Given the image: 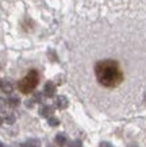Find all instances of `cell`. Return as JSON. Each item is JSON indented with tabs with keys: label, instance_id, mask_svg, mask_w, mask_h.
<instances>
[{
	"label": "cell",
	"instance_id": "obj_1",
	"mask_svg": "<svg viewBox=\"0 0 146 147\" xmlns=\"http://www.w3.org/2000/svg\"><path fill=\"white\" fill-rule=\"evenodd\" d=\"M95 74L99 84L106 88H115L123 81L119 63L114 59H103L95 65Z\"/></svg>",
	"mask_w": 146,
	"mask_h": 147
},
{
	"label": "cell",
	"instance_id": "obj_2",
	"mask_svg": "<svg viewBox=\"0 0 146 147\" xmlns=\"http://www.w3.org/2000/svg\"><path fill=\"white\" fill-rule=\"evenodd\" d=\"M38 82H39V74H38V71L35 69H33L18 82V89L22 93L29 94L37 88Z\"/></svg>",
	"mask_w": 146,
	"mask_h": 147
},
{
	"label": "cell",
	"instance_id": "obj_3",
	"mask_svg": "<svg viewBox=\"0 0 146 147\" xmlns=\"http://www.w3.org/2000/svg\"><path fill=\"white\" fill-rule=\"evenodd\" d=\"M43 93L46 97H53L54 94H56V84L52 82V81L46 82V85H45V88H43Z\"/></svg>",
	"mask_w": 146,
	"mask_h": 147
},
{
	"label": "cell",
	"instance_id": "obj_4",
	"mask_svg": "<svg viewBox=\"0 0 146 147\" xmlns=\"http://www.w3.org/2000/svg\"><path fill=\"white\" fill-rule=\"evenodd\" d=\"M54 105H56L58 109H65V108H68L69 102H68V98L65 97V96H58V97L56 98Z\"/></svg>",
	"mask_w": 146,
	"mask_h": 147
},
{
	"label": "cell",
	"instance_id": "obj_5",
	"mask_svg": "<svg viewBox=\"0 0 146 147\" xmlns=\"http://www.w3.org/2000/svg\"><path fill=\"white\" fill-rule=\"evenodd\" d=\"M39 115L42 116V117H50V116L53 115V108L50 107V105H42L39 109Z\"/></svg>",
	"mask_w": 146,
	"mask_h": 147
},
{
	"label": "cell",
	"instance_id": "obj_6",
	"mask_svg": "<svg viewBox=\"0 0 146 147\" xmlns=\"http://www.w3.org/2000/svg\"><path fill=\"white\" fill-rule=\"evenodd\" d=\"M54 142H56V144L60 147L62 146H65L68 142V139H67V135L65 134H62V132H60V134L56 135V138H54Z\"/></svg>",
	"mask_w": 146,
	"mask_h": 147
},
{
	"label": "cell",
	"instance_id": "obj_7",
	"mask_svg": "<svg viewBox=\"0 0 146 147\" xmlns=\"http://www.w3.org/2000/svg\"><path fill=\"white\" fill-rule=\"evenodd\" d=\"M0 88H1V90H3L4 93H11L14 90V86L10 81H1V82H0Z\"/></svg>",
	"mask_w": 146,
	"mask_h": 147
},
{
	"label": "cell",
	"instance_id": "obj_8",
	"mask_svg": "<svg viewBox=\"0 0 146 147\" xmlns=\"http://www.w3.org/2000/svg\"><path fill=\"white\" fill-rule=\"evenodd\" d=\"M19 104H20V100L18 97H10L7 100V105H10L11 108H16Z\"/></svg>",
	"mask_w": 146,
	"mask_h": 147
},
{
	"label": "cell",
	"instance_id": "obj_9",
	"mask_svg": "<svg viewBox=\"0 0 146 147\" xmlns=\"http://www.w3.org/2000/svg\"><path fill=\"white\" fill-rule=\"evenodd\" d=\"M48 123H49V125H52V127H57L58 124H60V120H58L56 116H50V117H48Z\"/></svg>",
	"mask_w": 146,
	"mask_h": 147
},
{
	"label": "cell",
	"instance_id": "obj_10",
	"mask_svg": "<svg viewBox=\"0 0 146 147\" xmlns=\"http://www.w3.org/2000/svg\"><path fill=\"white\" fill-rule=\"evenodd\" d=\"M4 121L5 124H14L15 123V116L12 113H7V116L4 117Z\"/></svg>",
	"mask_w": 146,
	"mask_h": 147
},
{
	"label": "cell",
	"instance_id": "obj_11",
	"mask_svg": "<svg viewBox=\"0 0 146 147\" xmlns=\"http://www.w3.org/2000/svg\"><path fill=\"white\" fill-rule=\"evenodd\" d=\"M69 147H81V140H75V142H72Z\"/></svg>",
	"mask_w": 146,
	"mask_h": 147
},
{
	"label": "cell",
	"instance_id": "obj_12",
	"mask_svg": "<svg viewBox=\"0 0 146 147\" xmlns=\"http://www.w3.org/2000/svg\"><path fill=\"white\" fill-rule=\"evenodd\" d=\"M99 147H114V146H112L111 143H108V142H102Z\"/></svg>",
	"mask_w": 146,
	"mask_h": 147
},
{
	"label": "cell",
	"instance_id": "obj_13",
	"mask_svg": "<svg viewBox=\"0 0 146 147\" xmlns=\"http://www.w3.org/2000/svg\"><path fill=\"white\" fill-rule=\"evenodd\" d=\"M3 124V117H1V116H0V125Z\"/></svg>",
	"mask_w": 146,
	"mask_h": 147
},
{
	"label": "cell",
	"instance_id": "obj_14",
	"mask_svg": "<svg viewBox=\"0 0 146 147\" xmlns=\"http://www.w3.org/2000/svg\"><path fill=\"white\" fill-rule=\"evenodd\" d=\"M0 147H4V144H3V143L0 142Z\"/></svg>",
	"mask_w": 146,
	"mask_h": 147
},
{
	"label": "cell",
	"instance_id": "obj_15",
	"mask_svg": "<svg viewBox=\"0 0 146 147\" xmlns=\"http://www.w3.org/2000/svg\"><path fill=\"white\" fill-rule=\"evenodd\" d=\"M49 147H54V146H49Z\"/></svg>",
	"mask_w": 146,
	"mask_h": 147
},
{
	"label": "cell",
	"instance_id": "obj_16",
	"mask_svg": "<svg viewBox=\"0 0 146 147\" xmlns=\"http://www.w3.org/2000/svg\"><path fill=\"white\" fill-rule=\"evenodd\" d=\"M0 82H1V81H0Z\"/></svg>",
	"mask_w": 146,
	"mask_h": 147
}]
</instances>
